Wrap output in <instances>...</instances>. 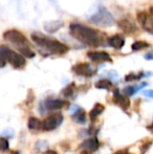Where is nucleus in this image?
Instances as JSON below:
<instances>
[{
	"label": "nucleus",
	"mask_w": 153,
	"mask_h": 154,
	"mask_svg": "<svg viewBox=\"0 0 153 154\" xmlns=\"http://www.w3.org/2000/svg\"><path fill=\"white\" fill-rule=\"evenodd\" d=\"M148 129H150V130H152V131H153V123H152L151 126H149V127H148Z\"/></svg>",
	"instance_id": "obj_31"
},
{
	"label": "nucleus",
	"mask_w": 153,
	"mask_h": 154,
	"mask_svg": "<svg viewBox=\"0 0 153 154\" xmlns=\"http://www.w3.org/2000/svg\"><path fill=\"white\" fill-rule=\"evenodd\" d=\"M8 148H10V144L8 138L0 137V151H8Z\"/></svg>",
	"instance_id": "obj_25"
},
{
	"label": "nucleus",
	"mask_w": 153,
	"mask_h": 154,
	"mask_svg": "<svg viewBox=\"0 0 153 154\" xmlns=\"http://www.w3.org/2000/svg\"><path fill=\"white\" fill-rule=\"evenodd\" d=\"M90 22L99 26L109 27L115 23L113 16L105 8H101L94 15L90 17Z\"/></svg>",
	"instance_id": "obj_5"
},
{
	"label": "nucleus",
	"mask_w": 153,
	"mask_h": 154,
	"mask_svg": "<svg viewBox=\"0 0 153 154\" xmlns=\"http://www.w3.org/2000/svg\"><path fill=\"white\" fill-rule=\"evenodd\" d=\"M118 27L124 32L129 34V35H133L139 31L137 26L135 25V23L132 22V21L128 18H124V19H122V20H120V22H118Z\"/></svg>",
	"instance_id": "obj_13"
},
{
	"label": "nucleus",
	"mask_w": 153,
	"mask_h": 154,
	"mask_svg": "<svg viewBox=\"0 0 153 154\" xmlns=\"http://www.w3.org/2000/svg\"><path fill=\"white\" fill-rule=\"evenodd\" d=\"M150 47V44L145 41H135L134 43L132 44L131 46V49L133 51H139L142 49H146V48H149Z\"/></svg>",
	"instance_id": "obj_22"
},
{
	"label": "nucleus",
	"mask_w": 153,
	"mask_h": 154,
	"mask_svg": "<svg viewBox=\"0 0 153 154\" xmlns=\"http://www.w3.org/2000/svg\"><path fill=\"white\" fill-rule=\"evenodd\" d=\"M5 65H6V59L3 54H2V51H0V68H3Z\"/></svg>",
	"instance_id": "obj_26"
},
{
	"label": "nucleus",
	"mask_w": 153,
	"mask_h": 154,
	"mask_svg": "<svg viewBox=\"0 0 153 154\" xmlns=\"http://www.w3.org/2000/svg\"><path fill=\"white\" fill-rule=\"evenodd\" d=\"M147 86V83H141L139 85H136V86H129V87H126L123 89L122 93L127 97H131V95L135 94L139 90H141L142 88L146 87Z\"/></svg>",
	"instance_id": "obj_17"
},
{
	"label": "nucleus",
	"mask_w": 153,
	"mask_h": 154,
	"mask_svg": "<svg viewBox=\"0 0 153 154\" xmlns=\"http://www.w3.org/2000/svg\"><path fill=\"white\" fill-rule=\"evenodd\" d=\"M137 20L146 32L153 35V16L146 12H139L137 14Z\"/></svg>",
	"instance_id": "obj_7"
},
{
	"label": "nucleus",
	"mask_w": 153,
	"mask_h": 154,
	"mask_svg": "<svg viewBox=\"0 0 153 154\" xmlns=\"http://www.w3.org/2000/svg\"><path fill=\"white\" fill-rule=\"evenodd\" d=\"M11 154H20V153H19L18 151H13V152L11 153Z\"/></svg>",
	"instance_id": "obj_32"
},
{
	"label": "nucleus",
	"mask_w": 153,
	"mask_h": 154,
	"mask_svg": "<svg viewBox=\"0 0 153 154\" xmlns=\"http://www.w3.org/2000/svg\"><path fill=\"white\" fill-rule=\"evenodd\" d=\"M107 43L110 47L115 49H121L125 45V39L120 34H116L115 36H111L107 39Z\"/></svg>",
	"instance_id": "obj_14"
},
{
	"label": "nucleus",
	"mask_w": 153,
	"mask_h": 154,
	"mask_svg": "<svg viewBox=\"0 0 153 154\" xmlns=\"http://www.w3.org/2000/svg\"><path fill=\"white\" fill-rule=\"evenodd\" d=\"M99 146H100V143H99L98 138L91 137L84 140L79 146V148L81 149V154H90L98 150Z\"/></svg>",
	"instance_id": "obj_8"
},
{
	"label": "nucleus",
	"mask_w": 153,
	"mask_h": 154,
	"mask_svg": "<svg viewBox=\"0 0 153 154\" xmlns=\"http://www.w3.org/2000/svg\"><path fill=\"white\" fill-rule=\"evenodd\" d=\"M76 89H77L76 84L72 83L68 86H66V87L62 90V94H63V97H72V95H74L75 91H76Z\"/></svg>",
	"instance_id": "obj_23"
},
{
	"label": "nucleus",
	"mask_w": 153,
	"mask_h": 154,
	"mask_svg": "<svg viewBox=\"0 0 153 154\" xmlns=\"http://www.w3.org/2000/svg\"><path fill=\"white\" fill-rule=\"evenodd\" d=\"M96 87L98 89H105V90H112L113 88V84L111 81L107 79H103V80H99L96 83Z\"/></svg>",
	"instance_id": "obj_18"
},
{
	"label": "nucleus",
	"mask_w": 153,
	"mask_h": 154,
	"mask_svg": "<svg viewBox=\"0 0 153 154\" xmlns=\"http://www.w3.org/2000/svg\"><path fill=\"white\" fill-rule=\"evenodd\" d=\"M27 127L31 130H41L42 129V122L37 118H29L27 122Z\"/></svg>",
	"instance_id": "obj_19"
},
{
	"label": "nucleus",
	"mask_w": 153,
	"mask_h": 154,
	"mask_svg": "<svg viewBox=\"0 0 153 154\" xmlns=\"http://www.w3.org/2000/svg\"><path fill=\"white\" fill-rule=\"evenodd\" d=\"M63 25V23L61 21H54V22H49L47 24H45V29H46L48 32H57L60 27Z\"/></svg>",
	"instance_id": "obj_21"
},
{
	"label": "nucleus",
	"mask_w": 153,
	"mask_h": 154,
	"mask_svg": "<svg viewBox=\"0 0 153 154\" xmlns=\"http://www.w3.org/2000/svg\"><path fill=\"white\" fill-rule=\"evenodd\" d=\"M143 94L145 95V97H147L153 99V89H151V90H145V91L143 92Z\"/></svg>",
	"instance_id": "obj_27"
},
{
	"label": "nucleus",
	"mask_w": 153,
	"mask_h": 154,
	"mask_svg": "<svg viewBox=\"0 0 153 154\" xmlns=\"http://www.w3.org/2000/svg\"><path fill=\"white\" fill-rule=\"evenodd\" d=\"M112 100H113V103L116 104L120 108H122L124 111H127V109H129V107H130V100H129V97L123 94L118 89L113 90Z\"/></svg>",
	"instance_id": "obj_10"
},
{
	"label": "nucleus",
	"mask_w": 153,
	"mask_h": 154,
	"mask_svg": "<svg viewBox=\"0 0 153 154\" xmlns=\"http://www.w3.org/2000/svg\"><path fill=\"white\" fill-rule=\"evenodd\" d=\"M32 40L36 43L37 46L40 47L42 51H45L48 55H64L69 51L68 46L64 43L50 37L44 36L40 32L32 34Z\"/></svg>",
	"instance_id": "obj_2"
},
{
	"label": "nucleus",
	"mask_w": 153,
	"mask_h": 154,
	"mask_svg": "<svg viewBox=\"0 0 153 154\" xmlns=\"http://www.w3.org/2000/svg\"><path fill=\"white\" fill-rule=\"evenodd\" d=\"M146 75V73L139 72V73H129L125 77V81L126 82H132V81H139L142 78H144Z\"/></svg>",
	"instance_id": "obj_24"
},
{
	"label": "nucleus",
	"mask_w": 153,
	"mask_h": 154,
	"mask_svg": "<svg viewBox=\"0 0 153 154\" xmlns=\"http://www.w3.org/2000/svg\"><path fill=\"white\" fill-rule=\"evenodd\" d=\"M72 118L74 122H76L77 124H85L86 120H87V116L83 108H77L76 111L72 113Z\"/></svg>",
	"instance_id": "obj_15"
},
{
	"label": "nucleus",
	"mask_w": 153,
	"mask_h": 154,
	"mask_svg": "<svg viewBox=\"0 0 153 154\" xmlns=\"http://www.w3.org/2000/svg\"><path fill=\"white\" fill-rule=\"evenodd\" d=\"M104 110H105L104 105H102V104H100V103H96V105L93 106V108L89 111V119L91 121H94L99 116H101V114L104 112Z\"/></svg>",
	"instance_id": "obj_16"
},
{
	"label": "nucleus",
	"mask_w": 153,
	"mask_h": 154,
	"mask_svg": "<svg viewBox=\"0 0 153 154\" xmlns=\"http://www.w3.org/2000/svg\"><path fill=\"white\" fill-rule=\"evenodd\" d=\"M72 71L77 75H81V77L85 78H90L96 73V71L92 69V67L88 63H78L72 66Z\"/></svg>",
	"instance_id": "obj_9"
},
{
	"label": "nucleus",
	"mask_w": 153,
	"mask_h": 154,
	"mask_svg": "<svg viewBox=\"0 0 153 154\" xmlns=\"http://www.w3.org/2000/svg\"><path fill=\"white\" fill-rule=\"evenodd\" d=\"M43 154H58L56 151H54V150H47V151H45Z\"/></svg>",
	"instance_id": "obj_30"
},
{
	"label": "nucleus",
	"mask_w": 153,
	"mask_h": 154,
	"mask_svg": "<svg viewBox=\"0 0 153 154\" xmlns=\"http://www.w3.org/2000/svg\"><path fill=\"white\" fill-rule=\"evenodd\" d=\"M3 38L5 41L16 46V48L23 57L29 58V59L35 57V51L31 48L29 40L21 32L17 31V29H8V31L4 32Z\"/></svg>",
	"instance_id": "obj_3"
},
{
	"label": "nucleus",
	"mask_w": 153,
	"mask_h": 154,
	"mask_svg": "<svg viewBox=\"0 0 153 154\" xmlns=\"http://www.w3.org/2000/svg\"><path fill=\"white\" fill-rule=\"evenodd\" d=\"M145 59L146 60H153V51H150V53H148L147 55L145 56Z\"/></svg>",
	"instance_id": "obj_29"
},
{
	"label": "nucleus",
	"mask_w": 153,
	"mask_h": 154,
	"mask_svg": "<svg viewBox=\"0 0 153 154\" xmlns=\"http://www.w3.org/2000/svg\"><path fill=\"white\" fill-rule=\"evenodd\" d=\"M87 57L94 63H104V62H112L110 55L106 51H89Z\"/></svg>",
	"instance_id": "obj_11"
},
{
	"label": "nucleus",
	"mask_w": 153,
	"mask_h": 154,
	"mask_svg": "<svg viewBox=\"0 0 153 154\" xmlns=\"http://www.w3.org/2000/svg\"><path fill=\"white\" fill-rule=\"evenodd\" d=\"M65 105H67V102L61 99H47L44 102V108L47 111L62 109Z\"/></svg>",
	"instance_id": "obj_12"
},
{
	"label": "nucleus",
	"mask_w": 153,
	"mask_h": 154,
	"mask_svg": "<svg viewBox=\"0 0 153 154\" xmlns=\"http://www.w3.org/2000/svg\"><path fill=\"white\" fill-rule=\"evenodd\" d=\"M0 51H2V54L4 55L6 59V62H8L12 65L14 68L16 69H22L24 68V66L26 65V60L25 57H23L20 53H16L13 49H11L10 47L1 45L0 46Z\"/></svg>",
	"instance_id": "obj_4"
},
{
	"label": "nucleus",
	"mask_w": 153,
	"mask_h": 154,
	"mask_svg": "<svg viewBox=\"0 0 153 154\" xmlns=\"http://www.w3.org/2000/svg\"><path fill=\"white\" fill-rule=\"evenodd\" d=\"M63 120L64 118L62 116V113L57 112V113L50 114L42 122V130H44V131H51V130L57 129L63 123Z\"/></svg>",
	"instance_id": "obj_6"
},
{
	"label": "nucleus",
	"mask_w": 153,
	"mask_h": 154,
	"mask_svg": "<svg viewBox=\"0 0 153 154\" xmlns=\"http://www.w3.org/2000/svg\"><path fill=\"white\" fill-rule=\"evenodd\" d=\"M115 154H131L130 152H129L127 149H123V150H118V151H116V152Z\"/></svg>",
	"instance_id": "obj_28"
},
{
	"label": "nucleus",
	"mask_w": 153,
	"mask_h": 154,
	"mask_svg": "<svg viewBox=\"0 0 153 154\" xmlns=\"http://www.w3.org/2000/svg\"><path fill=\"white\" fill-rule=\"evenodd\" d=\"M153 142L151 138L147 137V138H144L143 140L141 142V144H139V150H141V154H145L147 152L148 150H149V148L152 146Z\"/></svg>",
	"instance_id": "obj_20"
},
{
	"label": "nucleus",
	"mask_w": 153,
	"mask_h": 154,
	"mask_svg": "<svg viewBox=\"0 0 153 154\" xmlns=\"http://www.w3.org/2000/svg\"><path fill=\"white\" fill-rule=\"evenodd\" d=\"M150 14H151L152 16H153V8H150Z\"/></svg>",
	"instance_id": "obj_33"
},
{
	"label": "nucleus",
	"mask_w": 153,
	"mask_h": 154,
	"mask_svg": "<svg viewBox=\"0 0 153 154\" xmlns=\"http://www.w3.org/2000/svg\"><path fill=\"white\" fill-rule=\"evenodd\" d=\"M69 32L75 39L89 46H101L105 42V34L80 23H72Z\"/></svg>",
	"instance_id": "obj_1"
}]
</instances>
